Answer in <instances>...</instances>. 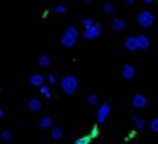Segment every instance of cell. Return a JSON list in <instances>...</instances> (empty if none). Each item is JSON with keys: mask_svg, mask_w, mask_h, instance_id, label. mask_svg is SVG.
Returning <instances> with one entry per match:
<instances>
[{"mask_svg": "<svg viewBox=\"0 0 158 144\" xmlns=\"http://www.w3.org/2000/svg\"><path fill=\"white\" fill-rule=\"evenodd\" d=\"M60 86H61V90L65 93L72 95V93H75L77 90H78V78L73 76V75H66V76H63V78H61Z\"/></svg>", "mask_w": 158, "mask_h": 144, "instance_id": "1", "label": "cell"}, {"mask_svg": "<svg viewBox=\"0 0 158 144\" xmlns=\"http://www.w3.org/2000/svg\"><path fill=\"white\" fill-rule=\"evenodd\" d=\"M136 22L139 24V27L143 29H150L155 22V15L151 14L150 10H141L139 14L136 15Z\"/></svg>", "mask_w": 158, "mask_h": 144, "instance_id": "2", "label": "cell"}, {"mask_svg": "<svg viewBox=\"0 0 158 144\" xmlns=\"http://www.w3.org/2000/svg\"><path fill=\"white\" fill-rule=\"evenodd\" d=\"M100 34H102V26H100V24H95L94 27L85 29V31L82 32V38L87 39V41H92V39L100 38Z\"/></svg>", "mask_w": 158, "mask_h": 144, "instance_id": "3", "label": "cell"}, {"mask_svg": "<svg viewBox=\"0 0 158 144\" xmlns=\"http://www.w3.org/2000/svg\"><path fill=\"white\" fill-rule=\"evenodd\" d=\"M109 114H110V105L109 103H102V105L99 107V112H97V122L104 124L106 119L109 117Z\"/></svg>", "mask_w": 158, "mask_h": 144, "instance_id": "4", "label": "cell"}, {"mask_svg": "<svg viewBox=\"0 0 158 144\" xmlns=\"http://www.w3.org/2000/svg\"><path fill=\"white\" fill-rule=\"evenodd\" d=\"M131 103H133L134 109H144V107L148 105V98H146V95L136 93V95L133 97V100H131Z\"/></svg>", "mask_w": 158, "mask_h": 144, "instance_id": "5", "label": "cell"}, {"mask_svg": "<svg viewBox=\"0 0 158 144\" xmlns=\"http://www.w3.org/2000/svg\"><path fill=\"white\" fill-rule=\"evenodd\" d=\"M124 48L127 51H139V44H138V36H129L124 41Z\"/></svg>", "mask_w": 158, "mask_h": 144, "instance_id": "6", "label": "cell"}, {"mask_svg": "<svg viewBox=\"0 0 158 144\" xmlns=\"http://www.w3.org/2000/svg\"><path fill=\"white\" fill-rule=\"evenodd\" d=\"M124 27H126V22H124L123 19H119V17L112 19V22H110V29H112L114 32H123Z\"/></svg>", "mask_w": 158, "mask_h": 144, "instance_id": "7", "label": "cell"}, {"mask_svg": "<svg viewBox=\"0 0 158 144\" xmlns=\"http://www.w3.org/2000/svg\"><path fill=\"white\" fill-rule=\"evenodd\" d=\"M134 75H136V68H134L133 65H124L123 66V78L124 80L134 78Z\"/></svg>", "mask_w": 158, "mask_h": 144, "instance_id": "8", "label": "cell"}, {"mask_svg": "<svg viewBox=\"0 0 158 144\" xmlns=\"http://www.w3.org/2000/svg\"><path fill=\"white\" fill-rule=\"evenodd\" d=\"M29 82H31L32 86H39V88H41V86H44V76L39 75V73H34V75L29 78Z\"/></svg>", "mask_w": 158, "mask_h": 144, "instance_id": "9", "label": "cell"}, {"mask_svg": "<svg viewBox=\"0 0 158 144\" xmlns=\"http://www.w3.org/2000/svg\"><path fill=\"white\" fill-rule=\"evenodd\" d=\"M138 44H139V51L150 49V46H151L150 38H148V36H138Z\"/></svg>", "mask_w": 158, "mask_h": 144, "instance_id": "10", "label": "cell"}, {"mask_svg": "<svg viewBox=\"0 0 158 144\" xmlns=\"http://www.w3.org/2000/svg\"><path fill=\"white\" fill-rule=\"evenodd\" d=\"M27 109L31 110V112H39V110L43 109L41 100H39V98H31V100H29V103H27Z\"/></svg>", "mask_w": 158, "mask_h": 144, "instance_id": "11", "label": "cell"}, {"mask_svg": "<svg viewBox=\"0 0 158 144\" xmlns=\"http://www.w3.org/2000/svg\"><path fill=\"white\" fill-rule=\"evenodd\" d=\"M39 127H41V129H51L53 127V119L49 115L41 117V119H39Z\"/></svg>", "mask_w": 158, "mask_h": 144, "instance_id": "12", "label": "cell"}, {"mask_svg": "<svg viewBox=\"0 0 158 144\" xmlns=\"http://www.w3.org/2000/svg\"><path fill=\"white\" fill-rule=\"evenodd\" d=\"M38 66H41V68H48V66H51V58H49L48 54H41L38 58Z\"/></svg>", "mask_w": 158, "mask_h": 144, "instance_id": "13", "label": "cell"}, {"mask_svg": "<svg viewBox=\"0 0 158 144\" xmlns=\"http://www.w3.org/2000/svg\"><path fill=\"white\" fill-rule=\"evenodd\" d=\"M131 120L134 122V126H136V129H139V130H143L144 127L148 126V124H146V120H143L141 117H138V115H133V117H131Z\"/></svg>", "mask_w": 158, "mask_h": 144, "instance_id": "14", "label": "cell"}, {"mask_svg": "<svg viewBox=\"0 0 158 144\" xmlns=\"http://www.w3.org/2000/svg\"><path fill=\"white\" fill-rule=\"evenodd\" d=\"M75 42H77V39L70 38V36H66V34H63V38H61V44L65 46V48H73V46H75Z\"/></svg>", "mask_w": 158, "mask_h": 144, "instance_id": "15", "label": "cell"}, {"mask_svg": "<svg viewBox=\"0 0 158 144\" xmlns=\"http://www.w3.org/2000/svg\"><path fill=\"white\" fill-rule=\"evenodd\" d=\"M65 34H66V36H70V38H73V39H77V38H78V29L73 27V26H70V27H66Z\"/></svg>", "mask_w": 158, "mask_h": 144, "instance_id": "16", "label": "cell"}, {"mask_svg": "<svg viewBox=\"0 0 158 144\" xmlns=\"http://www.w3.org/2000/svg\"><path fill=\"white\" fill-rule=\"evenodd\" d=\"M51 137H53L55 141L61 139V137H63V130L60 129V127H53V129H51Z\"/></svg>", "mask_w": 158, "mask_h": 144, "instance_id": "17", "label": "cell"}, {"mask_svg": "<svg viewBox=\"0 0 158 144\" xmlns=\"http://www.w3.org/2000/svg\"><path fill=\"white\" fill-rule=\"evenodd\" d=\"M87 102H89V105H97V103H99V95L90 93V95L87 97Z\"/></svg>", "mask_w": 158, "mask_h": 144, "instance_id": "18", "label": "cell"}, {"mask_svg": "<svg viewBox=\"0 0 158 144\" xmlns=\"http://www.w3.org/2000/svg\"><path fill=\"white\" fill-rule=\"evenodd\" d=\"M12 139H14V132L5 129L4 132H2V141H12Z\"/></svg>", "mask_w": 158, "mask_h": 144, "instance_id": "19", "label": "cell"}, {"mask_svg": "<svg viewBox=\"0 0 158 144\" xmlns=\"http://www.w3.org/2000/svg\"><path fill=\"white\" fill-rule=\"evenodd\" d=\"M82 26L85 29H90V27H94V26H95V22H94V19L87 17V19H82Z\"/></svg>", "mask_w": 158, "mask_h": 144, "instance_id": "20", "label": "cell"}, {"mask_svg": "<svg viewBox=\"0 0 158 144\" xmlns=\"http://www.w3.org/2000/svg\"><path fill=\"white\" fill-rule=\"evenodd\" d=\"M90 139H92V136H83V137H80V139H77L75 144H89Z\"/></svg>", "mask_w": 158, "mask_h": 144, "instance_id": "21", "label": "cell"}, {"mask_svg": "<svg viewBox=\"0 0 158 144\" xmlns=\"http://www.w3.org/2000/svg\"><path fill=\"white\" fill-rule=\"evenodd\" d=\"M66 10H68V9H66L65 4H60V5H56V7H55V12H56V14H65Z\"/></svg>", "mask_w": 158, "mask_h": 144, "instance_id": "22", "label": "cell"}, {"mask_svg": "<svg viewBox=\"0 0 158 144\" xmlns=\"http://www.w3.org/2000/svg\"><path fill=\"white\" fill-rule=\"evenodd\" d=\"M150 129L153 130V132H158V117H155V119L150 122Z\"/></svg>", "mask_w": 158, "mask_h": 144, "instance_id": "23", "label": "cell"}, {"mask_svg": "<svg viewBox=\"0 0 158 144\" xmlns=\"http://www.w3.org/2000/svg\"><path fill=\"white\" fill-rule=\"evenodd\" d=\"M104 12H106V14H112V12H114V5L112 4H106V5H104Z\"/></svg>", "mask_w": 158, "mask_h": 144, "instance_id": "24", "label": "cell"}, {"mask_svg": "<svg viewBox=\"0 0 158 144\" xmlns=\"http://www.w3.org/2000/svg\"><path fill=\"white\" fill-rule=\"evenodd\" d=\"M41 93H43V97H46V98H49V95H51V93H49V86H41Z\"/></svg>", "mask_w": 158, "mask_h": 144, "instance_id": "25", "label": "cell"}, {"mask_svg": "<svg viewBox=\"0 0 158 144\" xmlns=\"http://www.w3.org/2000/svg\"><path fill=\"white\" fill-rule=\"evenodd\" d=\"M56 82H58V80H56L55 75H49V76H48V83H49V85H55Z\"/></svg>", "mask_w": 158, "mask_h": 144, "instance_id": "26", "label": "cell"}, {"mask_svg": "<svg viewBox=\"0 0 158 144\" xmlns=\"http://www.w3.org/2000/svg\"><path fill=\"white\" fill-rule=\"evenodd\" d=\"M97 134H99V130H97V127H95V129H94V130H92V137H95V136H97Z\"/></svg>", "mask_w": 158, "mask_h": 144, "instance_id": "27", "label": "cell"}]
</instances>
